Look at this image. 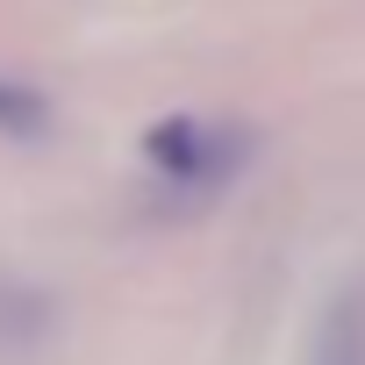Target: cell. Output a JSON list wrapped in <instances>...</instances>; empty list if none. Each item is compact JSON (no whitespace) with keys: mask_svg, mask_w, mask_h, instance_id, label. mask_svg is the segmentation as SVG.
Here are the masks:
<instances>
[{"mask_svg":"<svg viewBox=\"0 0 365 365\" xmlns=\"http://www.w3.org/2000/svg\"><path fill=\"white\" fill-rule=\"evenodd\" d=\"M315 365H365V308H358V301H344V308L322 322Z\"/></svg>","mask_w":365,"mask_h":365,"instance_id":"obj_1","label":"cell"}]
</instances>
